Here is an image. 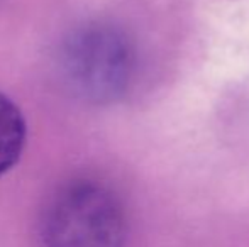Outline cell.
I'll return each mask as SVG.
<instances>
[{
    "instance_id": "obj_3",
    "label": "cell",
    "mask_w": 249,
    "mask_h": 247,
    "mask_svg": "<svg viewBox=\"0 0 249 247\" xmlns=\"http://www.w3.org/2000/svg\"><path fill=\"white\" fill-rule=\"evenodd\" d=\"M27 125L14 100L0 92V178L19 163L26 148Z\"/></svg>"
},
{
    "instance_id": "obj_2",
    "label": "cell",
    "mask_w": 249,
    "mask_h": 247,
    "mask_svg": "<svg viewBox=\"0 0 249 247\" xmlns=\"http://www.w3.org/2000/svg\"><path fill=\"white\" fill-rule=\"evenodd\" d=\"M125 215L107 185L75 178L53 193L41 217L43 247H124Z\"/></svg>"
},
{
    "instance_id": "obj_1",
    "label": "cell",
    "mask_w": 249,
    "mask_h": 247,
    "mask_svg": "<svg viewBox=\"0 0 249 247\" xmlns=\"http://www.w3.org/2000/svg\"><path fill=\"white\" fill-rule=\"evenodd\" d=\"M56 65L71 95L105 105L127 92L134 75V49L117 26L90 20L66 34L58 48Z\"/></svg>"
}]
</instances>
